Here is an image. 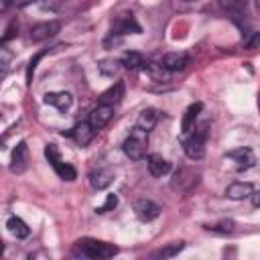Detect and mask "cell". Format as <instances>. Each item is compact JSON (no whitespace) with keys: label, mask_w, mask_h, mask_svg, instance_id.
<instances>
[{"label":"cell","mask_w":260,"mask_h":260,"mask_svg":"<svg viewBox=\"0 0 260 260\" xmlns=\"http://www.w3.org/2000/svg\"><path fill=\"white\" fill-rule=\"evenodd\" d=\"M61 30V22L59 20H45V22H37L35 26H30V41L32 43H43L49 41L53 37H57Z\"/></svg>","instance_id":"obj_7"},{"label":"cell","mask_w":260,"mask_h":260,"mask_svg":"<svg viewBox=\"0 0 260 260\" xmlns=\"http://www.w3.org/2000/svg\"><path fill=\"white\" fill-rule=\"evenodd\" d=\"M35 0H10V4H14V6H28V4H32Z\"/></svg>","instance_id":"obj_31"},{"label":"cell","mask_w":260,"mask_h":260,"mask_svg":"<svg viewBox=\"0 0 260 260\" xmlns=\"http://www.w3.org/2000/svg\"><path fill=\"white\" fill-rule=\"evenodd\" d=\"M45 156H47V160L51 162L53 171H55L63 181H73V179L77 177V171H75L69 162H65V160L61 158V154H59V150H57L55 144H47V146H45Z\"/></svg>","instance_id":"obj_4"},{"label":"cell","mask_w":260,"mask_h":260,"mask_svg":"<svg viewBox=\"0 0 260 260\" xmlns=\"http://www.w3.org/2000/svg\"><path fill=\"white\" fill-rule=\"evenodd\" d=\"M120 65L130 69V71H134V69H140L144 65V57L140 53H136V51H126L122 55V59H120Z\"/></svg>","instance_id":"obj_23"},{"label":"cell","mask_w":260,"mask_h":260,"mask_svg":"<svg viewBox=\"0 0 260 260\" xmlns=\"http://www.w3.org/2000/svg\"><path fill=\"white\" fill-rule=\"evenodd\" d=\"M217 2H219V6H221L225 12L238 14V12L246 10V6H248L250 0H217Z\"/></svg>","instance_id":"obj_25"},{"label":"cell","mask_w":260,"mask_h":260,"mask_svg":"<svg viewBox=\"0 0 260 260\" xmlns=\"http://www.w3.org/2000/svg\"><path fill=\"white\" fill-rule=\"evenodd\" d=\"M156 122H158V112H156L154 108L142 110V112L138 114V118H136V126H140V128L146 130V132H150V130L156 126Z\"/></svg>","instance_id":"obj_21"},{"label":"cell","mask_w":260,"mask_h":260,"mask_svg":"<svg viewBox=\"0 0 260 260\" xmlns=\"http://www.w3.org/2000/svg\"><path fill=\"white\" fill-rule=\"evenodd\" d=\"M134 213H136V217H138L140 221H152V219L158 217L160 205H156V203L150 201V199H138V201L134 203Z\"/></svg>","instance_id":"obj_10"},{"label":"cell","mask_w":260,"mask_h":260,"mask_svg":"<svg viewBox=\"0 0 260 260\" xmlns=\"http://www.w3.org/2000/svg\"><path fill=\"white\" fill-rule=\"evenodd\" d=\"M116 205H118V197H116L114 193H110V195L106 197V203H104V205H100V207H95V211H98V213H106V211L114 209Z\"/></svg>","instance_id":"obj_27"},{"label":"cell","mask_w":260,"mask_h":260,"mask_svg":"<svg viewBox=\"0 0 260 260\" xmlns=\"http://www.w3.org/2000/svg\"><path fill=\"white\" fill-rule=\"evenodd\" d=\"M228 158H232V160L236 162L238 171H248V169H252L254 162H256V156H254L252 148H248V146H240V148H236V150H230V152H228Z\"/></svg>","instance_id":"obj_8"},{"label":"cell","mask_w":260,"mask_h":260,"mask_svg":"<svg viewBox=\"0 0 260 260\" xmlns=\"http://www.w3.org/2000/svg\"><path fill=\"white\" fill-rule=\"evenodd\" d=\"M207 230H209V232H215V234H234L236 223H234L232 219H223V221H219V223L209 225Z\"/></svg>","instance_id":"obj_26"},{"label":"cell","mask_w":260,"mask_h":260,"mask_svg":"<svg viewBox=\"0 0 260 260\" xmlns=\"http://www.w3.org/2000/svg\"><path fill=\"white\" fill-rule=\"evenodd\" d=\"M114 181V171L112 169H95L89 173V185L95 191H102L106 187H110V183Z\"/></svg>","instance_id":"obj_14"},{"label":"cell","mask_w":260,"mask_h":260,"mask_svg":"<svg viewBox=\"0 0 260 260\" xmlns=\"http://www.w3.org/2000/svg\"><path fill=\"white\" fill-rule=\"evenodd\" d=\"M254 193V187L252 183H246V181H234L232 185H228L225 189V197L228 199H234V201H240V199H246Z\"/></svg>","instance_id":"obj_15"},{"label":"cell","mask_w":260,"mask_h":260,"mask_svg":"<svg viewBox=\"0 0 260 260\" xmlns=\"http://www.w3.org/2000/svg\"><path fill=\"white\" fill-rule=\"evenodd\" d=\"M6 228H8V232H10L14 238H18V240L28 238V234H30V228H28L20 217H16V215H10V217L6 219Z\"/></svg>","instance_id":"obj_22"},{"label":"cell","mask_w":260,"mask_h":260,"mask_svg":"<svg viewBox=\"0 0 260 260\" xmlns=\"http://www.w3.org/2000/svg\"><path fill=\"white\" fill-rule=\"evenodd\" d=\"M95 128L89 124V120L87 122H79V124H75V128L69 132V136H73V140L79 144V146H87L91 140H93V136H95Z\"/></svg>","instance_id":"obj_11"},{"label":"cell","mask_w":260,"mask_h":260,"mask_svg":"<svg viewBox=\"0 0 260 260\" xmlns=\"http://www.w3.org/2000/svg\"><path fill=\"white\" fill-rule=\"evenodd\" d=\"M142 28H140V24L136 22V18H134V14L132 12H124V14H120L116 20H114V24H112V30H110V37H124V35H138Z\"/></svg>","instance_id":"obj_6"},{"label":"cell","mask_w":260,"mask_h":260,"mask_svg":"<svg viewBox=\"0 0 260 260\" xmlns=\"http://www.w3.org/2000/svg\"><path fill=\"white\" fill-rule=\"evenodd\" d=\"M181 2H195V0H181Z\"/></svg>","instance_id":"obj_32"},{"label":"cell","mask_w":260,"mask_h":260,"mask_svg":"<svg viewBox=\"0 0 260 260\" xmlns=\"http://www.w3.org/2000/svg\"><path fill=\"white\" fill-rule=\"evenodd\" d=\"M160 63H162L171 73H175V71H183V69L189 65V57H187L185 53H165L162 59H160Z\"/></svg>","instance_id":"obj_16"},{"label":"cell","mask_w":260,"mask_h":260,"mask_svg":"<svg viewBox=\"0 0 260 260\" xmlns=\"http://www.w3.org/2000/svg\"><path fill=\"white\" fill-rule=\"evenodd\" d=\"M146 148H148V132L142 130L140 126H134L130 130V134L126 136V140L122 142V150L130 160H140L146 156Z\"/></svg>","instance_id":"obj_2"},{"label":"cell","mask_w":260,"mask_h":260,"mask_svg":"<svg viewBox=\"0 0 260 260\" xmlns=\"http://www.w3.org/2000/svg\"><path fill=\"white\" fill-rule=\"evenodd\" d=\"M16 30H18V24H16V22L12 20V22H10V26L6 28V35L2 37V43H8V41H10V39H12L14 35H16Z\"/></svg>","instance_id":"obj_29"},{"label":"cell","mask_w":260,"mask_h":260,"mask_svg":"<svg viewBox=\"0 0 260 260\" xmlns=\"http://www.w3.org/2000/svg\"><path fill=\"white\" fill-rule=\"evenodd\" d=\"M256 4H258V10H260V0H258V2H256Z\"/></svg>","instance_id":"obj_33"},{"label":"cell","mask_w":260,"mask_h":260,"mask_svg":"<svg viewBox=\"0 0 260 260\" xmlns=\"http://www.w3.org/2000/svg\"><path fill=\"white\" fill-rule=\"evenodd\" d=\"M73 256H81V258H91V260H106L118 254V248L114 244L102 242V240H93V238H81L73 244Z\"/></svg>","instance_id":"obj_1"},{"label":"cell","mask_w":260,"mask_h":260,"mask_svg":"<svg viewBox=\"0 0 260 260\" xmlns=\"http://www.w3.org/2000/svg\"><path fill=\"white\" fill-rule=\"evenodd\" d=\"M201 110H203V104H201V102H195V104H191V106L185 110V116H183V120H181V132H183V134H189V132L195 128V120H197V116H199Z\"/></svg>","instance_id":"obj_17"},{"label":"cell","mask_w":260,"mask_h":260,"mask_svg":"<svg viewBox=\"0 0 260 260\" xmlns=\"http://www.w3.org/2000/svg\"><path fill=\"white\" fill-rule=\"evenodd\" d=\"M258 45H260V32H252V35L246 39V43H244V47H246V49H250V51H252V49H256Z\"/></svg>","instance_id":"obj_28"},{"label":"cell","mask_w":260,"mask_h":260,"mask_svg":"<svg viewBox=\"0 0 260 260\" xmlns=\"http://www.w3.org/2000/svg\"><path fill=\"white\" fill-rule=\"evenodd\" d=\"M114 116V106H108V104H98V108H93L89 112V124L95 128V130H102Z\"/></svg>","instance_id":"obj_9"},{"label":"cell","mask_w":260,"mask_h":260,"mask_svg":"<svg viewBox=\"0 0 260 260\" xmlns=\"http://www.w3.org/2000/svg\"><path fill=\"white\" fill-rule=\"evenodd\" d=\"M250 199H252V205H254V207H260V189L254 191V193L250 195Z\"/></svg>","instance_id":"obj_30"},{"label":"cell","mask_w":260,"mask_h":260,"mask_svg":"<svg viewBox=\"0 0 260 260\" xmlns=\"http://www.w3.org/2000/svg\"><path fill=\"white\" fill-rule=\"evenodd\" d=\"M146 167H148V173L152 177H162L171 171V162L167 158H162L160 154H150L146 158Z\"/></svg>","instance_id":"obj_18"},{"label":"cell","mask_w":260,"mask_h":260,"mask_svg":"<svg viewBox=\"0 0 260 260\" xmlns=\"http://www.w3.org/2000/svg\"><path fill=\"white\" fill-rule=\"evenodd\" d=\"M122 98H124V83H122V81H116L114 85H110V87L100 95V104L116 106Z\"/></svg>","instance_id":"obj_19"},{"label":"cell","mask_w":260,"mask_h":260,"mask_svg":"<svg viewBox=\"0 0 260 260\" xmlns=\"http://www.w3.org/2000/svg\"><path fill=\"white\" fill-rule=\"evenodd\" d=\"M185 248V244L183 242H173V244H167L165 248H160V250H156V252H152V258H173V256H177L181 250Z\"/></svg>","instance_id":"obj_24"},{"label":"cell","mask_w":260,"mask_h":260,"mask_svg":"<svg viewBox=\"0 0 260 260\" xmlns=\"http://www.w3.org/2000/svg\"><path fill=\"white\" fill-rule=\"evenodd\" d=\"M142 71H144L148 77L156 79V81H167V77H169V73H171L160 61H158V63H154V61H144Z\"/></svg>","instance_id":"obj_20"},{"label":"cell","mask_w":260,"mask_h":260,"mask_svg":"<svg viewBox=\"0 0 260 260\" xmlns=\"http://www.w3.org/2000/svg\"><path fill=\"white\" fill-rule=\"evenodd\" d=\"M45 104L57 108L59 112H67L73 104V95L69 91H49L45 93Z\"/></svg>","instance_id":"obj_12"},{"label":"cell","mask_w":260,"mask_h":260,"mask_svg":"<svg viewBox=\"0 0 260 260\" xmlns=\"http://www.w3.org/2000/svg\"><path fill=\"white\" fill-rule=\"evenodd\" d=\"M197 185H199V173L195 169H189V167H181L173 175V181H171V187L179 193H189Z\"/></svg>","instance_id":"obj_5"},{"label":"cell","mask_w":260,"mask_h":260,"mask_svg":"<svg viewBox=\"0 0 260 260\" xmlns=\"http://www.w3.org/2000/svg\"><path fill=\"white\" fill-rule=\"evenodd\" d=\"M195 130V128H193ZM205 136H207V130L205 126L195 130L193 134H189L185 140H183V150L187 154V158L191 160H201L205 156Z\"/></svg>","instance_id":"obj_3"},{"label":"cell","mask_w":260,"mask_h":260,"mask_svg":"<svg viewBox=\"0 0 260 260\" xmlns=\"http://www.w3.org/2000/svg\"><path fill=\"white\" fill-rule=\"evenodd\" d=\"M28 165V148L24 142H18L16 148L12 150V158H10V171L12 173H22Z\"/></svg>","instance_id":"obj_13"}]
</instances>
